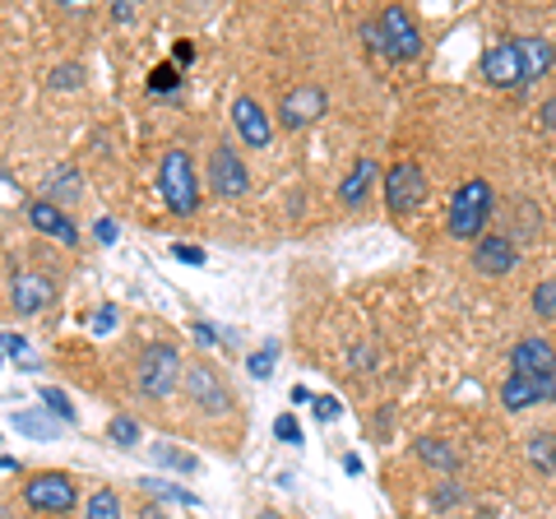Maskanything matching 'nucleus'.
<instances>
[{
	"label": "nucleus",
	"instance_id": "obj_41",
	"mask_svg": "<svg viewBox=\"0 0 556 519\" xmlns=\"http://www.w3.org/2000/svg\"><path fill=\"white\" fill-rule=\"evenodd\" d=\"M112 24H135V5H130V0H116V5H112Z\"/></svg>",
	"mask_w": 556,
	"mask_h": 519
},
{
	"label": "nucleus",
	"instance_id": "obj_40",
	"mask_svg": "<svg viewBox=\"0 0 556 519\" xmlns=\"http://www.w3.org/2000/svg\"><path fill=\"white\" fill-rule=\"evenodd\" d=\"M93 237L102 241V246H112V241L121 237V228H116V218H98V223H93Z\"/></svg>",
	"mask_w": 556,
	"mask_h": 519
},
{
	"label": "nucleus",
	"instance_id": "obj_48",
	"mask_svg": "<svg viewBox=\"0 0 556 519\" xmlns=\"http://www.w3.org/2000/svg\"><path fill=\"white\" fill-rule=\"evenodd\" d=\"M552 436H556V431H552Z\"/></svg>",
	"mask_w": 556,
	"mask_h": 519
},
{
	"label": "nucleus",
	"instance_id": "obj_35",
	"mask_svg": "<svg viewBox=\"0 0 556 519\" xmlns=\"http://www.w3.org/2000/svg\"><path fill=\"white\" fill-rule=\"evenodd\" d=\"M274 436H278V441H288V445H302V427H298V418H292V413H278V418H274Z\"/></svg>",
	"mask_w": 556,
	"mask_h": 519
},
{
	"label": "nucleus",
	"instance_id": "obj_27",
	"mask_svg": "<svg viewBox=\"0 0 556 519\" xmlns=\"http://www.w3.org/2000/svg\"><path fill=\"white\" fill-rule=\"evenodd\" d=\"M84 519H121V496L112 488H98L84 506Z\"/></svg>",
	"mask_w": 556,
	"mask_h": 519
},
{
	"label": "nucleus",
	"instance_id": "obj_2",
	"mask_svg": "<svg viewBox=\"0 0 556 519\" xmlns=\"http://www.w3.org/2000/svg\"><path fill=\"white\" fill-rule=\"evenodd\" d=\"M181 353L177 343H149V349H139L135 357V385L144 400H167L172 390H181Z\"/></svg>",
	"mask_w": 556,
	"mask_h": 519
},
{
	"label": "nucleus",
	"instance_id": "obj_12",
	"mask_svg": "<svg viewBox=\"0 0 556 519\" xmlns=\"http://www.w3.org/2000/svg\"><path fill=\"white\" fill-rule=\"evenodd\" d=\"M501 404H506V413H525L533 404H556V376L533 380V376L510 371L506 380H501Z\"/></svg>",
	"mask_w": 556,
	"mask_h": 519
},
{
	"label": "nucleus",
	"instance_id": "obj_1",
	"mask_svg": "<svg viewBox=\"0 0 556 519\" xmlns=\"http://www.w3.org/2000/svg\"><path fill=\"white\" fill-rule=\"evenodd\" d=\"M492 204H496V190L492 181L482 177H468L455 195H450V214H445V232L455 241H482L486 232V218H492Z\"/></svg>",
	"mask_w": 556,
	"mask_h": 519
},
{
	"label": "nucleus",
	"instance_id": "obj_16",
	"mask_svg": "<svg viewBox=\"0 0 556 519\" xmlns=\"http://www.w3.org/2000/svg\"><path fill=\"white\" fill-rule=\"evenodd\" d=\"M56 298V288L42 274H20V279H10V306L20 311V316H38L47 311V302Z\"/></svg>",
	"mask_w": 556,
	"mask_h": 519
},
{
	"label": "nucleus",
	"instance_id": "obj_30",
	"mask_svg": "<svg viewBox=\"0 0 556 519\" xmlns=\"http://www.w3.org/2000/svg\"><path fill=\"white\" fill-rule=\"evenodd\" d=\"M177 84H181V71L172 61H163V65H153L149 71V93H177Z\"/></svg>",
	"mask_w": 556,
	"mask_h": 519
},
{
	"label": "nucleus",
	"instance_id": "obj_8",
	"mask_svg": "<svg viewBox=\"0 0 556 519\" xmlns=\"http://www.w3.org/2000/svg\"><path fill=\"white\" fill-rule=\"evenodd\" d=\"M478 75L492 84V89H525L529 84V71H525V56H519L515 38L510 42H492L478 56Z\"/></svg>",
	"mask_w": 556,
	"mask_h": 519
},
{
	"label": "nucleus",
	"instance_id": "obj_17",
	"mask_svg": "<svg viewBox=\"0 0 556 519\" xmlns=\"http://www.w3.org/2000/svg\"><path fill=\"white\" fill-rule=\"evenodd\" d=\"M376 177H380L376 159H357V163H353V172H348V177L339 181V200H343V204H353V210H357V204L367 200V190H371V181H376Z\"/></svg>",
	"mask_w": 556,
	"mask_h": 519
},
{
	"label": "nucleus",
	"instance_id": "obj_29",
	"mask_svg": "<svg viewBox=\"0 0 556 519\" xmlns=\"http://www.w3.org/2000/svg\"><path fill=\"white\" fill-rule=\"evenodd\" d=\"M274 362H278V339H265L260 349L247 357V371L255 376V380H269L274 376Z\"/></svg>",
	"mask_w": 556,
	"mask_h": 519
},
{
	"label": "nucleus",
	"instance_id": "obj_18",
	"mask_svg": "<svg viewBox=\"0 0 556 519\" xmlns=\"http://www.w3.org/2000/svg\"><path fill=\"white\" fill-rule=\"evenodd\" d=\"M10 427L20 431V436H33V441H56V431H61V422L51 418L47 408H20V413H10Z\"/></svg>",
	"mask_w": 556,
	"mask_h": 519
},
{
	"label": "nucleus",
	"instance_id": "obj_23",
	"mask_svg": "<svg viewBox=\"0 0 556 519\" xmlns=\"http://www.w3.org/2000/svg\"><path fill=\"white\" fill-rule=\"evenodd\" d=\"M149 455H153V464H159V469H177V473H195V469H200L195 455H186L181 445H167V441H159V445L149 450Z\"/></svg>",
	"mask_w": 556,
	"mask_h": 519
},
{
	"label": "nucleus",
	"instance_id": "obj_19",
	"mask_svg": "<svg viewBox=\"0 0 556 519\" xmlns=\"http://www.w3.org/2000/svg\"><path fill=\"white\" fill-rule=\"evenodd\" d=\"M79 195H84V172L79 167H56V172H51V181H47V200L51 204L70 210Z\"/></svg>",
	"mask_w": 556,
	"mask_h": 519
},
{
	"label": "nucleus",
	"instance_id": "obj_21",
	"mask_svg": "<svg viewBox=\"0 0 556 519\" xmlns=\"http://www.w3.org/2000/svg\"><path fill=\"white\" fill-rule=\"evenodd\" d=\"M417 459L431 464V469H441V473H455V469H459V450L450 445V441H437V436H422V441H417Z\"/></svg>",
	"mask_w": 556,
	"mask_h": 519
},
{
	"label": "nucleus",
	"instance_id": "obj_42",
	"mask_svg": "<svg viewBox=\"0 0 556 519\" xmlns=\"http://www.w3.org/2000/svg\"><path fill=\"white\" fill-rule=\"evenodd\" d=\"M362 38H367V47H371L376 56H380V28H376V20H367V24H362Z\"/></svg>",
	"mask_w": 556,
	"mask_h": 519
},
{
	"label": "nucleus",
	"instance_id": "obj_20",
	"mask_svg": "<svg viewBox=\"0 0 556 519\" xmlns=\"http://www.w3.org/2000/svg\"><path fill=\"white\" fill-rule=\"evenodd\" d=\"M515 47H519V56H525L529 79H543L552 65H556V47L547 38H515Z\"/></svg>",
	"mask_w": 556,
	"mask_h": 519
},
{
	"label": "nucleus",
	"instance_id": "obj_36",
	"mask_svg": "<svg viewBox=\"0 0 556 519\" xmlns=\"http://www.w3.org/2000/svg\"><path fill=\"white\" fill-rule=\"evenodd\" d=\"M0 339H5V357H10V362H20V367H28V339H24L20 330H5Z\"/></svg>",
	"mask_w": 556,
	"mask_h": 519
},
{
	"label": "nucleus",
	"instance_id": "obj_11",
	"mask_svg": "<svg viewBox=\"0 0 556 519\" xmlns=\"http://www.w3.org/2000/svg\"><path fill=\"white\" fill-rule=\"evenodd\" d=\"M519 265V246L510 241V232H486L482 241H473V269L482 279H506Z\"/></svg>",
	"mask_w": 556,
	"mask_h": 519
},
{
	"label": "nucleus",
	"instance_id": "obj_45",
	"mask_svg": "<svg viewBox=\"0 0 556 519\" xmlns=\"http://www.w3.org/2000/svg\"><path fill=\"white\" fill-rule=\"evenodd\" d=\"M190 61H195V42L181 38V42H177V65H190Z\"/></svg>",
	"mask_w": 556,
	"mask_h": 519
},
{
	"label": "nucleus",
	"instance_id": "obj_31",
	"mask_svg": "<svg viewBox=\"0 0 556 519\" xmlns=\"http://www.w3.org/2000/svg\"><path fill=\"white\" fill-rule=\"evenodd\" d=\"M529 302H533V316L552 320V316H556V279H543V283H538Z\"/></svg>",
	"mask_w": 556,
	"mask_h": 519
},
{
	"label": "nucleus",
	"instance_id": "obj_44",
	"mask_svg": "<svg viewBox=\"0 0 556 519\" xmlns=\"http://www.w3.org/2000/svg\"><path fill=\"white\" fill-rule=\"evenodd\" d=\"M139 519H172V515L159 506V501H144V506H139Z\"/></svg>",
	"mask_w": 556,
	"mask_h": 519
},
{
	"label": "nucleus",
	"instance_id": "obj_10",
	"mask_svg": "<svg viewBox=\"0 0 556 519\" xmlns=\"http://www.w3.org/2000/svg\"><path fill=\"white\" fill-rule=\"evenodd\" d=\"M208 190L223 200H241L251 190V172L232 144H214V153H208Z\"/></svg>",
	"mask_w": 556,
	"mask_h": 519
},
{
	"label": "nucleus",
	"instance_id": "obj_22",
	"mask_svg": "<svg viewBox=\"0 0 556 519\" xmlns=\"http://www.w3.org/2000/svg\"><path fill=\"white\" fill-rule=\"evenodd\" d=\"M135 488H144L153 501H177V506H200V496H195V492H186V488H177V482H167V478H139Z\"/></svg>",
	"mask_w": 556,
	"mask_h": 519
},
{
	"label": "nucleus",
	"instance_id": "obj_33",
	"mask_svg": "<svg viewBox=\"0 0 556 519\" xmlns=\"http://www.w3.org/2000/svg\"><path fill=\"white\" fill-rule=\"evenodd\" d=\"M116 320H121V311H116V302H102V306H98V316L89 320V330H93V339H102V334H112V330H116Z\"/></svg>",
	"mask_w": 556,
	"mask_h": 519
},
{
	"label": "nucleus",
	"instance_id": "obj_32",
	"mask_svg": "<svg viewBox=\"0 0 556 519\" xmlns=\"http://www.w3.org/2000/svg\"><path fill=\"white\" fill-rule=\"evenodd\" d=\"M47 84H51V89H79V84H84V65H79V61L56 65V71L47 75Z\"/></svg>",
	"mask_w": 556,
	"mask_h": 519
},
{
	"label": "nucleus",
	"instance_id": "obj_7",
	"mask_svg": "<svg viewBox=\"0 0 556 519\" xmlns=\"http://www.w3.org/2000/svg\"><path fill=\"white\" fill-rule=\"evenodd\" d=\"M24 501H28V510H38V515H70L79 501V488L70 473H33L24 488Z\"/></svg>",
	"mask_w": 556,
	"mask_h": 519
},
{
	"label": "nucleus",
	"instance_id": "obj_4",
	"mask_svg": "<svg viewBox=\"0 0 556 519\" xmlns=\"http://www.w3.org/2000/svg\"><path fill=\"white\" fill-rule=\"evenodd\" d=\"M376 28H380V56L390 61H417L422 56V28L404 5H386L376 14Z\"/></svg>",
	"mask_w": 556,
	"mask_h": 519
},
{
	"label": "nucleus",
	"instance_id": "obj_3",
	"mask_svg": "<svg viewBox=\"0 0 556 519\" xmlns=\"http://www.w3.org/2000/svg\"><path fill=\"white\" fill-rule=\"evenodd\" d=\"M159 190H163L167 214L190 218V214L200 210V177H195V163H190V153H186V149H167V153H163Z\"/></svg>",
	"mask_w": 556,
	"mask_h": 519
},
{
	"label": "nucleus",
	"instance_id": "obj_15",
	"mask_svg": "<svg viewBox=\"0 0 556 519\" xmlns=\"http://www.w3.org/2000/svg\"><path fill=\"white\" fill-rule=\"evenodd\" d=\"M28 228H38L42 237H56L61 246H79L75 218H70L61 204H51V200H33V204H28Z\"/></svg>",
	"mask_w": 556,
	"mask_h": 519
},
{
	"label": "nucleus",
	"instance_id": "obj_43",
	"mask_svg": "<svg viewBox=\"0 0 556 519\" xmlns=\"http://www.w3.org/2000/svg\"><path fill=\"white\" fill-rule=\"evenodd\" d=\"M538 116H543V126H547V130L556 135V98H547L543 107H538Z\"/></svg>",
	"mask_w": 556,
	"mask_h": 519
},
{
	"label": "nucleus",
	"instance_id": "obj_5",
	"mask_svg": "<svg viewBox=\"0 0 556 519\" xmlns=\"http://www.w3.org/2000/svg\"><path fill=\"white\" fill-rule=\"evenodd\" d=\"M380 200H386V210L394 218H408L417 204L427 200V172L417 163H390V172L380 177Z\"/></svg>",
	"mask_w": 556,
	"mask_h": 519
},
{
	"label": "nucleus",
	"instance_id": "obj_34",
	"mask_svg": "<svg viewBox=\"0 0 556 519\" xmlns=\"http://www.w3.org/2000/svg\"><path fill=\"white\" fill-rule=\"evenodd\" d=\"M459 501H468V492L459 488V482H441V488L431 492V506L437 510H450V506H459Z\"/></svg>",
	"mask_w": 556,
	"mask_h": 519
},
{
	"label": "nucleus",
	"instance_id": "obj_28",
	"mask_svg": "<svg viewBox=\"0 0 556 519\" xmlns=\"http://www.w3.org/2000/svg\"><path fill=\"white\" fill-rule=\"evenodd\" d=\"M515 214H519V228L510 232V241H515V237H519V241H533L538 232H543V214H538V204L515 200Z\"/></svg>",
	"mask_w": 556,
	"mask_h": 519
},
{
	"label": "nucleus",
	"instance_id": "obj_26",
	"mask_svg": "<svg viewBox=\"0 0 556 519\" xmlns=\"http://www.w3.org/2000/svg\"><path fill=\"white\" fill-rule=\"evenodd\" d=\"M108 441L116 450H135L139 445V422L130 418V413H116V418L108 422Z\"/></svg>",
	"mask_w": 556,
	"mask_h": 519
},
{
	"label": "nucleus",
	"instance_id": "obj_6",
	"mask_svg": "<svg viewBox=\"0 0 556 519\" xmlns=\"http://www.w3.org/2000/svg\"><path fill=\"white\" fill-rule=\"evenodd\" d=\"M181 394L195 408H204L208 418H223V413H232V390L223 385V376L214 367H204V362H195V367H186L181 376Z\"/></svg>",
	"mask_w": 556,
	"mask_h": 519
},
{
	"label": "nucleus",
	"instance_id": "obj_37",
	"mask_svg": "<svg viewBox=\"0 0 556 519\" xmlns=\"http://www.w3.org/2000/svg\"><path fill=\"white\" fill-rule=\"evenodd\" d=\"M311 413H316L320 422H334L339 413H343V404L334 400V394H316V404H311Z\"/></svg>",
	"mask_w": 556,
	"mask_h": 519
},
{
	"label": "nucleus",
	"instance_id": "obj_14",
	"mask_svg": "<svg viewBox=\"0 0 556 519\" xmlns=\"http://www.w3.org/2000/svg\"><path fill=\"white\" fill-rule=\"evenodd\" d=\"M510 371H519V376H533V380L556 376V349H552L547 339H538V334L519 339L515 349H510Z\"/></svg>",
	"mask_w": 556,
	"mask_h": 519
},
{
	"label": "nucleus",
	"instance_id": "obj_24",
	"mask_svg": "<svg viewBox=\"0 0 556 519\" xmlns=\"http://www.w3.org/2000/svg\"><path fill=\"white\" fill-rule=\"evenodd\" d=\"M38 400H42V408H47L61 427H75V422H79V413H75V404H70V394H65V390L42 385V390H38Z\"/></svg>",
	"mask_w": 556,
	"mask_h": 519
},
{
	"label": "nucleus",
	"instance_id": "obj_9",
	"mask_svg": "<svg viewBox=\"0 0 556 519\" xmlns=\"http://www.w3.org/2000/svg\"><path fill=\"white\" fill-rule=\"evenodd\" d=\"M325 107H329V93L320 89V84H298V89H288L283 98H278V126L306 130L325 116Z\"/></svg>",
	"mask_w": 556,
	"mask_h": 519
},
{
	"label": "nucleus",
	"instance_id": "obj_39",
	"mask_svg": "<svg viewBox=\"0 0 556 519\" xmlns=\"http://www.w3.org/2000/svg\"><path fill=\"white\" fill-rule=\"evenodd\" d=\"M190 334H195V343H204V349H214L218 343V330L208 320H190Z\"/></svg>",
	"mask_w": 556,
	"mask_h": 519
},
{
	"label": "nucleus",
	"instance_id": "obj_13",
	"mask_svg": "<svg viewBox=\"0 0 556 519\" xmlns=\"http://www.w3.org/2000/svg\"><path fill=\"white\" fill-rule=\"evenodd\" d=\"M232 130L241 135V144L247 149H269L274 144V121L265 116L255 98H237L232 102Z\"/></svg>",
	"mask_w": 556,
	"mask_h": 519
},
{
	"label": "nucleus",
	"instance_id": "obj_38",
	"mask_svg": "<svg viewBox=\"0 0 556 519\" xmlns=\"http://www.w3.org/2000/svg\"><path fill=\"white\" fill-rule=\"evenodd\" d=\"M172 255H177L181 265H204V246H190V241H172Z\"/></svg>",
	"mask_w": 556,
	"mask_h": 519
},
{
	"label": "nucleus",
	"instance_id": "obj_25",
	"mask_svg": "<svg viewBox=\"0 0 556 519\" xmlns=\"http://www.w3.org/2000/svg\"><path fill=\"white\" fill-rule=\"evenodd\" d=\"M529 464L538 473H556V436L552 431H538V436H529Z\"/></svg>",
	"mask_w": 556,
	"mask_h": 519
},
{
	"label": "nucleus",
	"instance_id": "obj_46",
	"mask_svg": "<svg viewBox=\"0 0 556 519\" xmlns=\"http://www.w3.org/2000/svg\"><path fill=\"white\" fill-rule=\"evenodd\" d=\"M343 473L357 478V473H362V459H357V455H343Z\"/></svg>",
	"mask_w": 556,
	"mask_h": 519
},
{
	"label": "nucleus",
	"instance_id": "obj_47",
	"mask_svg": "<svg viewBox=\"0 0 556 519\" xmlns=\"http://www.w3.org/2000/svg\"><path fill=\"white\" fill-rule=\"evenodd\" d=\"M255 519H283V515H278V510H260Z\"/></svg>",
	"mask_w": 556,
	"mask_h": 519
}]
</instances>
